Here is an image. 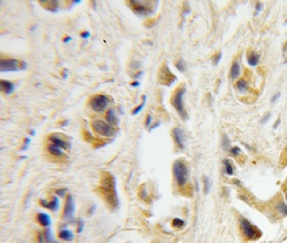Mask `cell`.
I'll return each mask as SVG.
<instances>
[{"mask_svg": "<svg viewBox=\"0 0 287 243\" xmlns=\"http://www.w3.org/2000/svg\"><path fill=\"white\" fill-rule=\"evenodd\" d=\"M100 193L105 200V202L112 207L116 209L118 206V196L116 191V180L114 177L109 174L105 172L102 176L101 185H100Z\"/></svg>", "mask_w": 287, "mask_h": 243, "instance_id": "6da1fadb", "label": "cell"}, {"mask_svg": "<svg viewBox=\"0 0 287 243\" xmlns=\"http://www.w3.org/2000/svg\"><path fill=\"white\" fill-rule=\"evenodd\" d=\"M186 89L185 86H178L177 89L175 90L174 94L170 98V103L174 107V109L176 110V112L179 114V117L182 118L183 120H187V112L185 110V107H184V95H185Z\"/></svg>", "mask_w": 287, "mask_h": 243, "instance_id": "7a4b0ae2", "label": "cell"}, {"mask_svg": "<svg viewBox=\"0 0 287 243\" xmlns=\"http://www.w3.org/2000/svg\"><path fill=\"white\" fill-rule=\"evenodd\" d=\"M173 174L175 177V182L179 187L185 186L188 180V168L184 160H176L173 165Z\"/></svg>", "mask_w": 287, "mask_h": 243, "instance_id": "3957f363", "label": "cell"}, {"mask_svg": "<svg viewBox=\"0 0 287 243\" xmlns=\"http://www.w3.org/2000/svg\"><path fill=\"white\" fill-rule=\"evenodd\" d=\"M27 70V63L25 61L16 59H0V73L7 72H18Z\"/></svg>", "mask_w": 287, "mask_h": 243, "instance_id": "277c9868", "label": "cell"}, {"mask_svg": "<svg viewBox=\"0 0 287 243\" xmlns=\"http://www.w3.org/2000/svg\"><path fill=\"white\" fill-rule=\"evenodd\" d=\"M240 229L244 237L248 240H257L261 237V231L252 223H250L247 219H240Z\"/></svg>", "mask_w": 287, "mask_h": 243, "instance_id": "5b68a950", "label": "cell"}, {"mask_svg": "<svg viewBox=\"0 0 287 243\" xmlns=\"http://www.w3.org/2000/svg\"><path fill=\"white\" fill-rule=\"evenodd\" d=\"M92 129L96 135L102 136V137H112L116 133V129L110 126L108 122L96 119L92 121Z\"/></svg>", "mask_w": 287, "mask_h": 243, "instance_id": "8992f818", "label": "cell"}, {"mask_svg": "<svg viewBox=\"0 0 287 243\" xmlns=\"http://www.w3.org/2000/svg\"><path fill=\"white\" fill-rule=\"evenodd\" d=\"M129 6L133 12H136L139 16H149L154 14V8L151 6V2H142V1H129Z\"/></svg>", "mask_w": 287, "mask_h": 243, "instance_id": "52a82bcc", "label": "cell"}, {"mask_svg": "<svg viewBox=\"0 0 287 243\" xmlns=\"http://www.w3.org/2000/svg\"><path fill=\"white\" fill-rule=\"evenodd\" d=\"M108 98L103 94H96L90 100V107L96 112H102L108 107Z\"/></svg>", "mask_w": 287, "mask_h": 243, "instance_id": "ba28073f", "label": "cell"}, {"mask_svg": "<svg viewBox=\"0 0 287 243\" xmlns=\"http://www.w3.org/2000/svg\"><path fill=\"white\" fill-rule=\"evenodd\" d=\"M158 80H159V83L164 84V85H170V84H173L176 81V76L170 72V70L168 68L166 63L163 64V66L159 70Z\"/></svg>", "mask_w": 287, "mask_h": 243, "instance_id": "9c48e42d", "label": "cell"}, {"mask_svg": "<svg viewBox=\"0 0 287 243\" xmlns=\"http://www.w3.org/2000/svg\"><path fill=\"white\" fill-rule=\"evenodd\" d=\"M75 212V205H74V200L71 195H68L66 197V202H65L64 206V212H63V217L65 220H72L74 216Z\"/></svg>", "mask_w": 287, "mask_h": 243, "instance_id": "30bf717a", "label": "cell"}, {"mask_svg": "<svg viewBox=\"0 0 287 243\" xmlns=\"http://www.w3.org/2000/svg\"><path fill=\"white\" fill-rule=\"evenodd\" d=\"M173 139L175 141L176 146L179 148V149H184L185 148V133L181 128H175L173 129Z\"/></svg>", "mask_w": 287, "mask_h": 243, "instance_id": "8fae6325", "label": "cell"}, {"mask_svg": "<svg viewBox=\"0 0 287 243\" xmlns=\"http://www.w3.org/2000/svg\"><path fill=\"white\" fill-rule=\"evenodd\" d=\"M40 205L44 207H46V209H51V211H53V212H56L57 209H59V196H54L52 198V200H50V202H47V200H40Z\"/></svg>", "mask_w": 287, "mask_h": 243, "instance_id": "7c38bea8", "label": "cell"}, {"mask_svg": "<svg viewBox=\"0 0 287 243\" xmlns=\"http://www.w3.org/2000/svg\"><path fill=\"white\" fill-rule=\"evenodd\" d=\"M50 141H51V145H54V146H56V147L61 148V149H68V148L70 147V145H68L65 140H63L62 138H59V137H57V136H55V135L51 136Z\"/></svg>", "mask_w": 287, "mask_h": 243, "instance_id": "4fadbf2b", "label": "cell"}, {"mask_svg": "<svg viewBox=\"0 0 287 243\" xmlns=\"http://www.w3.org/2000/svg\"><path fill=\"white\" fill-rule=\"evenodd\" d=\"M36 219H37L38 223H39L42 226H44V228H50L51 223H52L51 216L48 215V214H46V213H38L37 216H36Z\"/></svg>", "mask_w": 287, "mask_h": 243, "instance_id": "5bb4252c", "label": "cell"}, {"mask_svg": "<svg viewBox=\"0 0 287 243\" xmlns=\"http://www.w3.org/2000/svg\"><path fill=\"white\" fill-rule=\"evenodd\" d=\"M0 86H1V91L6 94H11L15 91V84L10 81L1 80L0 81Z\"/></svg>", "mask_w": 287, "mask_h": 243, "instance_id": "9a60e30c", "label": "cell"}, {"mask_svg": "<svg viewBox=\"0 0 287 243\" xmlns=\"http://www.w3.org/2000/svg\"><path fill=\"white\" fill-rule=\"evenodd\" d=\"M39 3L42 5V6L45 8V9H47L48 11H52V12H56L57 10H59V1H53V0H47V1H45L44 2L43 0H40Z\"/></svg>", "mask_w": 287, "mask_h": 243, "instance_id": "2e32d148", "label": "cell"}, {"mask_svg": "<svg viewBox=\"0 0 287 243\" xmlns=\"http://www.w3.org/2000/svg\"><path fill=\"white\" fill-rule=\"evenodd\" d=\"M107 122L110 124V126H118L119 124V119H118V115L116 114L113 109H109L108 112H107Z\"/></svg>", "mask_w": 287, "mask_h": 243, "instance_id": "e0dca14e", "label": "cell"}, {"mask_svg": "<svg viewBox=\"0 0 287 243\" xmlns=\"http://www.w3.org/2000/svg\"><path fill=\"white\" fill-rule=\"evenodd\" d=\"M259 59H260V55L258 54V53L253 52V51H251V52L248 53L247 62L250 66H257L258 63H259Z\"/></svg>", "mask_w": 287, "mask_h": 243, "instance_id": "ac0fdd59", "label": "cell"}, {"mask_svg": "<svg viewBox=\"0 0 287 243\" xmlns=\"http://www.w3.org/2000/svg\"><path fill=\"white\" fill-rule=\"evenodd\" d=\"M59 237L63 241H68L70 242V241L74 240V234H73L72 231L68 230V229H64V230H61L59 232Z\"/></svg>", "mask_w": 287, "mask_h": 243, "instance_id": "d6986e66", "label": "cell"}, {"mask_svg": "<svg viewBox=\"0 0 287 243\" xmlns=\"http://www.w3.org/2000/svg\"><path fill=\"white\" fill-rule=\"evenodd\" d=\"M239 75H240V64L236 61L232 63L231 70H230V77L232 80H236L237 77H239Z\"/></svg>", "mask_w": 287, "mask_h": 243, "instance_id": "ffe728a7", "label": "cell"}, {"mask_svg": "<svg viewBox=\"0 0 287 243\" xmlns=\"http://www.w3.org/2000/svg\"><path fill=\"white\" fill-rule=\"evenodd\" d=\"M48 151H50V154H52L53 156H55V157H62L63 155H64V152H63V150L61 148L56 147V146H54V145L48 146Z\"/></svg>", "mask_w": 287, "mask_h": 243, "instance_id": "44dd1931", "label": "cell"}, {"mask_svg": "<svg viewBox=\"0 0 287 243\" xmlns=\"http://www.w3.org/2000/svg\"><path fill=\"white\" fill-rule=\"evenodd\" d=\"M223 165H224V172L227 175H233V166L231 165V163H230V160L229 159H224L223 160Z\"/></svg>", "mask_w": 287, "mask_h": 243, "instance_id": "7402d4cb", "label": "cell"}, {"mask_svg": "<svg viewBox=\"0 0 287 243\" xmlns=\"http://www.w3.org/2000/svg\"><path fill=\"white\" fill-rule=\"evenodd\" d=\"M237 89H238V91H240V92H246L247 91V89H248V83H247V81L246 80H239L237 82Z\"/></svg>", "mask_w": 287, "mask_h": 243, "instance_id": "603a6c76", "label": "cell"}, {"mask_svg": "<svg viewBox=\"0 0 287 243\" xmlns=\"http://www.w3.org/2000/svg\"><path fill=\"white\" fill-rule=\"evenodd\" d=\"M175 66H176V68H177V70L181 72V73H184V72H186V68H187V65H186V63H185V61H184V59H179V61L176 62Z\"/></svg>", "mask_w": 287, "mask_h": 243, "instance_id": "cb8c5ba5", "label": "cell"}, {"mask_svg": "<svg viewBox=\"0 0 287 243\" xmlns=\"http://www.w3.org/2000/svg\"><path fill=\"white\" fill-rule=\"evenodd\" d=\"M277 211L281 215L287 216V204H285L284 202H279L277 204Z\"/></svg>", "mask_w": 287, "mask_h": 243, "instance_id": "d4e9b609", "label": "cell"}, {"mask_svg": "<svg viewBox=\"0 0 287 243\" xmlns=\"http://www.w3.org/2000/svg\"><path fill=\"white\" fill-rule=\"evenodd\" d=\"M44 239H45V241L48 243H52V242L56 243V241L54 240V237H53V235H52V232H51L50 228H47V230L45 231V233H44Z\"/></svg>", "mask_w": 287, "mask_h": 243, "instance_id": "484cf974", "label": "cell"}, {"mask_svg": "<svg viewBox=\"0 0 287 243\" xmlns=\"http://www.w3.org/2000/svg\"><path fill=\"white\" fill-rule=\"evenodd\" d=\"M145 104H146V96H144V98H142V102L138 105V107H136V108L131 111V114H133V115H136V114H138L139 112L142 110V108L145 107Z\"/></svg>", "mask_w": 287, "mask_h": 243, "instance_id": "4316f807", "label": "cell"}, {"mask_svg": "<svg viewBox=\"0 0 287 243\" xmlns=\"http://www.w3.org/2000/svg\"><path fill=\"white\" fill-rule=\"evenodd\" d=\"M203 184H204V194H207L211 188V180L207 177H203Z\"/></svg>", "mask_w": 287, "mask_h": 243, "instance_id": "83f0119b", "label": "cell"}, {"mask_svg": "<svg viewBox=\"0 0 287 243\" xmlns=\"http://www.w3.org/2000/svg\"><path fill=\"white\" fill-rule=\"evenodd\" d=\"M172 225H173L174 228H183V226L185 225V222L183 221L182 219L176 217V219H174L173 222H172Z\"/></svg>", "mask_w": 287, "mask_h": 243, "instance_id": "f1b7e54d", "label": "cell"}, {"mask_svg": "<svg viewBox=\"0 0 287 243\" xmlns=\"http://www.w3.org/2000/svg\"><path fill=\"white\" fill-rule=\"evenodd\" d=\"M223 149L224 150H229V147H230V140H229L228 136H223Z\"/></svg>", "mask_w": 287, "mask_h": 243, "instance_id": "f546056e", "label": "cell"}, {"mask_svg": "<svg viewBox=\"0 0 287 243\" xmlns=\"http://www.w3.org/2000/svg\"><path fill=\"white\" fill-rule=\"evenodd\" d=\"M221 59H222V53H221V52L216 53L215 56L213 57V64L218 65L220 63V61H221Z\"/></svg>", "mask_w": 287, "mask_h": 243, "instance_id": "4dcf8cb0", "label": "cell"}, {"mask_svg": "<svg viewBox=\"0 0 287 243\" xmlns=\"http://www.w3.org/2000/svg\"><path fill=\"white\" fill-rule=\"evenodd\" d=\"M230 154H231L232 156H235V157H236V156H238L239 154H241L240 148L237 147V146H236V147H232L231 149H230Z\"/></svg>", "mask_w": 287, "mask_h": 243, "instance_id": "1f68e13d", "label": "cell"}, {"mask_svg": "<svg viewBox=\"0 0 287 243\" xmlns=\"http://www.w3.org/2000/svg\"><path fill=\"white\" fill-rule=\"evenodd\" d=\"M56 195L59 197H64L66 195V189L65 188H61V189H57L56 191Z\"/></svg>", "mask_w": 287, "mask_h": 243, "instance_id": "d6a6232c", "label": "cell"}, {"mask_svg": "<svg viewBox=\"0 0 287 243\" xmlns=\"http://www.w3.org/2000/svg\"><path fill=\"white\" fill-rule=\"evenodd\" d=\"M269 118H270V113H266L265 115H264V118L261 119V121H260V122H261L262 124H265V123L269 120Z\"/></svg>", "mask_w": 287, "mask_h": 243, "instance_id": "836d02e7", "label": "cell"}, {"mask_svg": "<svg viewBox=\"0 0 287 243\" xmlns=\"http://www.w3.org/2000/svg\"><path fill=\"white\" fill-rule=\"evenodd\" d=\"M262 3H260V2H257V5H256V16L259 14L260 11H261V9H262Z\"/></svg>", "mask_w": 287, "mask_h": 243, "instance_id": "e575fe53", "label": "cell"}, {"mask_svg": "<svg viewBox=\"0 0 287 243\" xmlns=\"http://www.w3.org/2000/svg\"><path fill=\"white\" fill-rule=\"evenodd\" d=\"M151 119H153V118H151L150 114H148V115L146 117V121H145V126H146V127H149V126H150Z\"/></svg>", "mask_w": 287, "mask_h": 243, "instance_id": "d590c367", "label": "cell"}, {"mask_svg": "<svg viewBox=\"0 0 287 243\" xmlns=\"http://www.w3.org/2000/svg\"><path fill=\"white\" fill-rule=\"evenodd\" d=\"M31 142V139L29 138H27V139H25V144H24V146H23V148H22V150L23 151H25L26 149L28 148V144Z\"/></svg>", "mask_w": 287, "mask_h": 243, "instance_id": "8d00e7d4", "label": "cell"}, {"mask_svg": "<svg viewBox=\"0 0 287 243\" xmlns=\"http://www.w3.org/2000/svg\"><path fill=\"white\" fill-rule=\"evenodd\" d=\"M279 96H281V93H276V94H274L272 98V103H275V102L277 101L278 99H279Z\"/></svg>", "mask_w": 287, "mask_h": 243, "instance_id": "74e56055", "label": "cell"}, {"mask_svg": "<svg viewBox=\"0 0 287 243\" xmlns=\"http://www.w3.org/2000/svg\"><path fill=\"white\" fill-rule=\"evenodd\" d=\"M81 37H82V38H84V39L89 38V37H90V31H83V33L81 34Z\"/></svg>", "mask_w": 287, "mask_h": 243, "instance_id": "f35d334b", "label": "cell"}, {"mask_svg": "<svg viewBox=\"0 0 287 243\" xmlns=\"http://www.w3.org/2000/svg\"><path fill=\"white\" fill-rule=\"evenodd\" d=\"M82 230H83V222L81 221L80 224H79V228H77V232L80 233V232H82Z\"/></svg>", "mask_w": 287, "mask_h": 243, "instance_id": "ab89813d", "label": "cell"}, {"mask_svg": "<svg viewBox=\"0 0 287 243\" xmlns=\"http://www.w3.org/2000/svg\"><path fill=\"white\" fill-rule=\"evenodd\" d=\"M71 40H72V37L66 36L65 38H63V43H68V42H71Z\"/></svg>", "mask_w": 287, "mask_h": 243, "instance_id": "60d3db41", "label": "cell"}, {"mask_svg": "<svg viewBox=\"0 0 287 243\" xmlns=\"http://www.w3.org/2000/svg\"><path fill=\"white\" fill-rule=\"evenodd\" d=\"M284 57L287 62V43L285 44V46H284Z\"/></svg>", "mask_w": 287, "mask_h": 243, "instance_id": "b9f144b4", "label": "cell"}, {"mask_svg": "<svg viewBox=\"0 0 287 243\" xmlns=\"http://www.w3.org/2000/svg\"><path fill=\"white\" fill-rule=\"evenodd\" d=\"M139 85H140V82H138V81H135V82L131 83V86H139Z\"/></svg>", "mask_w": 287, "mask_h": 243, "instance_id": "7bdbcfd3", "label": "cell"}, {"mask_svg": "<svg viewBox=\"0 0 287 243\" xmlns=\"http://www.w3.org/2000/svg\"><path fill=\"white\" fill-rule=\"evenodd\" d=\"M279 123H281V121H279V120H277V121H276V122H275V124H274V128H275V129L277 128V126H278V124H279Z\"/></svg>", "mask_w": 287, "mask_h": 243, "instance_id": "ee69618b", "label": "cell"}, {"mask_svg": "<svg viewBox=\"0 0 287 243\" xmlns=\"http://www.w3.org/2000/svg\"><path fill=\"white\" fill-rule=\"evenodd\" d=\"M63 77H64V79L68 77V71H66V70H64V75H63Z\"/></svg>", "mask_w": 287, "mask_h": 243, "instance_id": "f6af8a7d", "label": "cell"}, {"mask_svg": "<svg viewBox=\"0 0 287 243\" xmlns=\"http://www.w3.org/2000/svg\"><path fill=\"white\" fill-rule=\"evenodd\" d=\"M68 121H64V122H63V126H68Z\"/></svg>", "mask_w": 287, "mask_h": 243, "instance_id": "bcb514c9", "label": "cell"}, {"mask_svg": "<svg viewBox=\"0 0 287 243\" xmlns=\"http://www.w3.org/2000/svg\"><path fill=\"white\" fill-rule=\"evenodd\" d=\"M35 132H36L35 130H31V136H34V135H35Z\"/></svg>", "mask_w": 287, "mask_h": 243, "instance_id": "7dc6e473", "label": "cell"}, {"mask_svg": "<svg viewBox=\"0 0 287 243\" xmlns=\"http://www.w3.org/2000/svg\"><path fill=\"white\" fill-rule=\"evenodd\" d=\"M286 200H287V193H286Z\"/></svg>", "mask_w": 287, "mask_h": 243, "instance_id": "c3c4849f", "label": "cell"}]
</instances>
